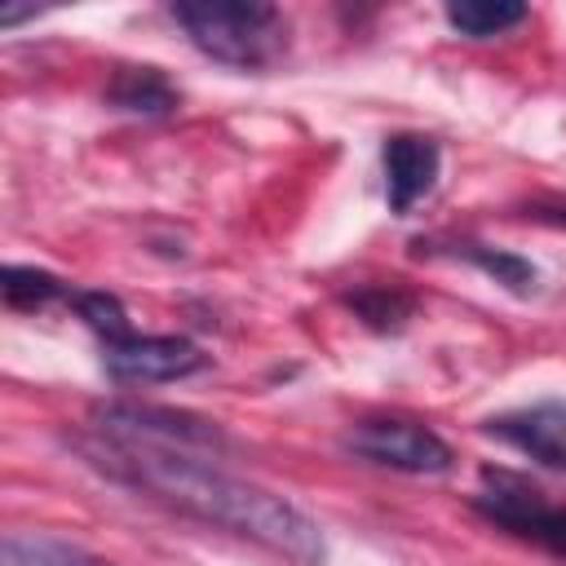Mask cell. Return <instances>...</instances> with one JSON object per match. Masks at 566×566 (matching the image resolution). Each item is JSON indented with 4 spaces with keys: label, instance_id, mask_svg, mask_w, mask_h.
I'll use <instances>...</instances> for the list:
<instances>
[{
    "label": "cell",
    "instance_id": "6da1fadb",
    "mask_svg": "<svg viewBox=\"0 0 566 566\" xmlns=\"http://www.w3.org/2000/svg\"><path fill=\"white\" fill-rule=\"evenodd\" d=\"M84 455L111 473L115 482L155 495L159 504L221 526L230 535H243L296 566H323L327 562V539L323 526L296 509L287 495H274L248 478H234L226 469H217L208 455L195 451H172V447H155V442H80Z\"/></svg>",
    "mask_w": 566,
    "mask_h": 566
},
{
    "label": "cell",
    "instance_id": "7a4b0ae2",
    "mask_svg": "<svg viewBox=\"0 0 566 566\" xmlns=\"http://www.w3.org/2000/svg\"><path fill=\"white\" fill-rule=\"evenodd\" d=\"M172 18L203 57L234 71H265L287 53V18L261 0H181Z\"/></svg>",
    "mask_w": 566,
    "mask_h": 566
},
{
    "label": "cell",
    "instance_id": "3957f363",
    "mask_svg": "<svg viewBox=\"0 0 566 566\" xmlns=\"http://www.w3.org/2000/svg\"><path fill=\"white\" fill-rule=\"evenodd\" d=\"M473 509L517 535V539H531L539 544L544 553L562 557L566 562V504H553L535 482H526L522 473L513 469H482V482H478V495H473Z\"/></svg>",
    "mask_w": 566,
    "mask_h": 566
},
{
    "label": "cell",
    "instance_id": "277c9868",
    "mask_svg": "<svg viewBox=\"0 0 566 566\" xmlns=\"http://www.w3.org/2000/svg\"><path fill=\"white\" fill-rule=\"evenodd\" d=\"M93 424H97L102 438H115V442H155V447L195 451V455L226 451V433H221L217 420H203V416L177 411V407L106 402V407L93 411Z\"/></svg>",
    "mask_w": 566,
    "mask_h": 566
},
{
    "label": "cell",
    "instance_id": "5b68a950",
    "mask_svg": "<svg viewBox=\"0 0 566 566\" xmlns=\"http://www.w3.org/2000/svg\"><path fill=\"white\" fill-rule=\"evenodd\" d=\"M345 447L367 460V464H380V469H398V473H447L451 469V447L416 424V420H398V416H371V420H358L349 433H345Z\"/></svg>",
    "mask_w": 566,
    "mask_h": 566
},
{
    "label": "cell",
    "instance_id": "8992f818",
    "mask_svg": "<svg viewBox=\"0 0 566 566\" xmlns=\"http://www.w3.org/2000/svg\"><path fill=\"white\" fill-rule=\"evenodd\" d=\"M102 363L124 385H159V380L195 376L208 358L186 336H124L106 345Z\"/></svg>",
    "mask_w": 566,
    "mask_h": 566
},
{
    "label": "cell",
    "instance_id": "52a82bcc",
    "mask_svg": "<svg viewBox=\"0 0 566 566\" xmlns=\"http://www.w3.org/2000/svg\"><path fill=\"white\" fill-rule=\"evenodd\" d=\"M486 433L531 455L544 469L566 473V398H539L531 407L504 411L486 420Z\"/></svg>",
    "mask_w": 566,
    "mask_h": 566
},
{
    "label": "cell",
    "instance_id": "ba28073f",
    "mask_svg": "<svg viewBox=\"0 0 566 566\" xmlns=\"http://www.w3.org/2000/svg\"><path fill=\"white\" fill-rule=\"evenodd\" d=\"M380 164H385V199L394 212H411L438 181L442 168V150L433 137L424 133H394L380 146Z\"/></svg>",
    "mask_w": 566,
    "mask_h": 566
},
{
    "label": "cell",
    "instance_id": "9c48e42d",
    "mask_svg": "<svg viewBox=\"0 0 566 566\" xmlns=\"http://www.w3.org/2000/svg\"><path fill=\"white\" fill-rule=\"evenodd\" d=\"M106 106L124 111V115L159 119V115H172L181 106V93L159 66H119L115 80L106 84Z\"/></svg>",
    "mask_w": 566,
    "mask_h": 566
},
{
    "label": "cell",
    "instance_id": "30bf717a",
    "mask_svg": "<svg viewBox=\"0 0 566 566\" xmlns=\"http://www.w3.org/2000/svg\"><path fill=\"white\" fill-rule=\"evenodd\" d=\"M0 566H111L106 557L44 531H9L0 544Z\"/></svg>",
    "mask_w": 566,
    "mask_h": 566
},
{
    "label": "cell",
    "instance_id": "8fae6325",
    "mask_svg": "<svg viewBox=\"0 0 566 566\" xmlns=\"http://www.w3.org/2000/svg\"><path fill=\"white\" fill-rule=\"evenodd\" d=\"M340 301H345L371 332H398V327L416 314V296L402 292L398 283H363V287L345 292Z\"/></svg>",
    "mask_w": 566,
    "mask_h": 566
},
{
    "label": "cell",
    "instance_id": "7c38bea8",
    "mask_svg": "<svg viewBox=\"0 0 566 566\" xmlns=\"http://www.w3.org/2000/svg\"><path fill=\"white\" fill-rule=\"evenodd\" d=\"M522 18H526V4L517 0H451L447 4V22L469 40H491L517 27Z\"/></svg>",
    "mask_w": 566,
    "mask_h": 566
},
{
    "label": "cell",
    "instance_id": "4fadbf2b",
    "mask_svg": "<svg viewBox=\"0 0 566 566\" xmlns=\"http://www.w3.org/2000/svg\"><path fill=\"white\" fill-rule=\"evenodd\" d=\"M455 256H464L469 265H478L486 279H495V283H504L509 292H517V296H526V292H535V279H539V270L526 261V256H517V252H504V248H486V243H455Z\"/></svg>",
    "mask_w": 566,
    "mask_h": 566
},
{
    "label": "cell",
    "instance_id": "5bb4252c",
    "mask_svg": "<svg viewBox=\"0 0 566 566\" xmlns=\"http://www.w3.org/2000/svg\"><path fill=\"white\" fill-rule=\"evenodd\" d=\"M0 296L9 310H40L57 296H66V283L35 265H4L0 270Z\"/></svg>",
    "mask_w": 566,
    "mask_h": 566
},
{
    "label": "cell",
    "instance_id": "9a60e30c",
    "mask_svg": "<svg viewBox=\"0 0 566 566\" xmlns=\"http://www.w3.org/2000/svg\"><path fill=\"white\" fill-rule=\"evenodd\" d=\"M71 301H75V314H80L97 336H106V345L133 336V332H128V310L119 305V296H111V292H71Z\"/></svg>",
    "mask_w": 566,
    "mask_h": 566
},
{
    "label": "cell",
    "instance_id": "2e32d148",
    "mask_svg": "<svg viewBox=\"0 0 566 566\" xmlns=\"http://www.w3.org/2000/svg\"><path fill=\"white\" fill-rule=\"evenodd\" d=\"M31 13H35L31 4H27V9H22V4H4V9H0V27H13V22H22V18H31Z\"/></svg>",
    "mask_w": 566,
    "mask_h": 566
}]
</instances>
